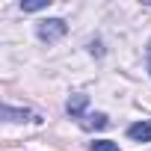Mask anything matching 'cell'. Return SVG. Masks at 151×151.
Returning <instances> with one entry per match:
<instances>
[{
	"mask_svg": "<svg viewBox=\"0 0 151 151\" xmlns=\"http://www.w3.org/2000/svg\"><path fill=\"white\" fill-rule=\"evenodd\" d=\"M36 33H39V39L42 42H59L65 33H68V24L62 21V18H45V21H39L36 24Z\"/></svg>",
	"mask_w": 151,
	"mask_h": 151,
	"instance_id": "1",
	"label": "cell"
},
{
	"mask_svg": "<svg viewBox=\"0 0 151 151\" xmlns=\"http://www.w3.org/2000/svg\"><path fill=\"white\" fill-rule=\"evenodd\" d=\"M86 104H89V95H83V92H74V95L68 98L65 110H68V116H71V119H83V116H86Z\"/></svg>",
	"mask_w": 151,
	"mask_h": 151,
	"instance_id": "2",
	"label": "cell"
},
{
	"mask_svg": "<svg viewBox=\"0 0 151 151\" xmlns=\"http://www.w3.org/2000/svg\"><path fill=\"white\" fill-rule=\"evenodd\" d=\"M110 124V119L104 116V113H86L83 119H80V127L83 130H104Z\"/></svg>",
	"mask_w": 151,
	"mask_h": 151,
	"instance_id": "3",
	"label": "cell"
},
{
	"mask_svg": "<svg viewBox=\"0 0 151 151\" xmlns=\"http://www.w3.org/2000/svg\"><path fill=\"white\" fill-rule=\"evenodd\" d=\"M127 136L136 142H151V122H136L127 127Z\"/></svg>",
	"mask_w": 151,
	"mask_h": 151,
	"instance_id": "4",
	"label": "cell"
},
{
	"mask_svg": "<svg viewBox=\"0 0 151 151\" xmlns=\"http://www.w3.org/2000/svg\"><path fill=\"white\" fill-rule=\"evenodd\" d=\"M3 119L6 122H27V119H36L30 110H21V107H12V104H6L3 107ZM39 122V119H36Z\"/></svg>",
	"mask_w": 151,
	"mask_h": 151,
	"instance_id": "5",
	"label": "cell"
},
{
	"mask_svg": "<svg viewBox=\"0 0 151 151\" xmlns=\"http://www.w3.org/2000/svg\"><path fill=\"white\" fill-rule=\"evenodd\" d=\"M50 6V0H33V3H21L24 12H39V9H47Z\"/></svg>",
	"mask_w": 151,
	"mask_h": 151,
	"instance_id": "6",
	"label": "cell"
},
{
	"mask_svg": "<svg viewBox=\"0 0 151 151\" xmlns=\"http://www.w3.org/2000/svg\"><path fill=\"white\" fill-rule=\"evenodd\" d=\"M92 151H119V145L110 139H98V142H92Z\"/></svg>",
	"mask_w": 151,
	"mask_h": 151,
	"instance_id": "7",
	"label": "cell"
},
{
	"mask_svg": "<svg viewBox=\"0 0 151 151\" xmlns=\"http://www.w3.org/2000/svg\"><path fill=\"white\" fill-rule=\"evenodd\" d=\"M148 74H151V42H148Z\"/></svg>",
	"mask_w": 151,
	"mask_h": 151,
	"instance_id": "8",
	"label": "cell"
}]
</instances>
